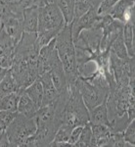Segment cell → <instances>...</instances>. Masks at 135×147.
Segmentation results:
<instances>
[{"label": "cell", "instance_id": "6da1fadb", "mask_svg": "<svg viewBox=\"0 0 135 147\" xmlns=\"http://www.w3.org/2000/svg\"><path fill=\"white\" fill-rule=\"evenodd\" d=\"M36 34L24 32L16 45L11 74L22 90L38 79V52Z\"/></svg>", "mask_w": 135, "mask_h": 147}, {"label": "cell", "instance_id": "7a4b0ae2", "mask_svg": "<svg viewBox=\"0 0 135 147\" xmlns=\"http://www.w3.org/2000/svg\"><path fill=\"white\" fill-rule=\"evenodd\" d=\"M65 19L56 3L38 7V28L36 32L37 46L41 48L49 43L65 28Z\"/></svg>", "mask_w": 135, "mask_h": 147}, {"label": "cell", "instance_id": "3957f363", "mask_svg": "<svg viewBox=\"0 0 135 147\" xmlns=\"http://www.w3.org/2000/svg\"><path fill=\"white\" fill-rule=\"evenodd\" d=\"M55 40L56 50L58 52V56L61 62H62L64 72L66 75V80H67V84L73 85L75 84V80L79 79V74L77 71L75 49L71 24L65 26V28L57 34Z\"/></svg>", "mask_w": 135, "mask_h": 147}, {"label": "cell", "instance_id": "277c9868", "mask_svg": "<svg viewBox=\"0 0 135 147\" xmlns=\"http://www.w3.org/2000/svg\"><path fill=\"white\" fill-rule=\"evenodd\" d=\"M69 96L61 115V125L71 127L85 125L89 123V111L85 106L75 84L68 85Z\"/></svg>", "mask_w": 135, "mask_h": 147}, {"label": "cell", "instance_id": "5b68a950", "mask_svg": "<svg viewBox=\"0 0 135 147\" xmlns=\"http://www.w3.org/2000/svg\"><path fill=\"white\" fill-rule=\"evenodd\" d=\"M36 130L34 118H28L21 113H17L14 120L6 127L7 136L11 147H23L26 142Z\"/></svg>", "mask_w": 135, "mask_h": 147}, {"label": "cell", "instance_id": "8992f818", "mask_svg": "<svg viewBox=\"0 0 135 147\" xmlns=\"http://www.w3.org/2000/svg\"><path fill=\"white\" fill-rule=\"evenodd\" d=\"M110 71L117 86L134 84V57L120 59L110 51Z\"/></svg>", "mask_w": 135, "mask_h": 147}, {"label": "cell", "instance_id": "52a82bcc", "mask_svg": "<svg viewBox=\"0 0 135 147\" xmlns=\"http://www.w3.org/2000/svg\"><path fill=\"white\" fill-rule=\"evenodd\" d=\"M75 84L88 110H91L101 104L103 101H105L110 91L109 87L98 86L96 84H91L82 77H79V79L75 80Z\"/></svg>", "mask_w": 135, "mask_h": 147}, {"label": "cell", "instance_id": "ba28073f", "mask_svg": "<svg viewBox=\"0 0 135 147\" xmlns=\"http://www.w3.org/2000/svg\"><path fill=\"white\" fill-rule=\"evenodd\" d=\"M98 26L102 28V32H103L100 43V50H110L114 40L122 32L124 24L113 19L109 14H106V15H101Z\"/></svg>", "mask_w": 135, "mask_h": 147}, {"label": "cell", "instance_id": "9c48e42d", "mask_svg": "<svg viewBox=\"0 0 135 147\" xmlns=\"http://www.w3.org/2000/svg\"><path fill=\"white\" fill-rule=\"evenodd\" d=\"M58 129L53 123H36V130L25 144V147H44L50 146Z\"/></svg>", "mask_w": 135, "mask_h": 147}, {"label": "cell", "instance_id": "30bf717a", "mask_svg": "<svg viewBox=\"0 0 135 147\" xmlns=\"http://www.w3.org/2000/svg\"><path fill=\"white\" fill-rule=\"evenodd\" d=\"M1 26L0 28L5 32V34L11 37L16 43L20 41L24 34L23 18H19L9 12L1 10Z\"/></svg>", "mask_w": 135, "mask_h": 147}, {"label": "cell", "instance_id": "8fae6325", "mask_svg": "<svg viewBox=\"0 0 135 147\" xmlns=\"http://www.w3.org/2000/svg\"><path fill=\"white\" fill-rule=\"evenodd\" d=\"M100 19L101 15L98 14V8L97 7L90 9L89 11H87L86 13L80 16V17L73 19V21L71 23L73 40L79 36V34L83 30H88V28H94L95 26L98 25Z\"/></svg>", "mask_w": 135, "mask_h": 147}, {"label": "cell", "instance_id": "7c38bea8", "mask_svg": "<svg viewBox=\"0 0 135 147\" xmlns=\"http://www.w3.org/2000/svg\"><path fill=\"white\" fill-rule=\"evenodd\" d=\"M16 43L0 28V67L10 69L14 61Z\"/></svg>", "mask_w": 135, "mask_h": 147}, {"label": "cell", "instance_id": "4fadbf2b", "mask_svg": "<svg viewBox=\"0 0 135 147\" xmlns=\"http://www.w3.org/2000/svg\"><path fill=\"white\" fill-rule=\"evenodd\" d=\"M134 0H118L108 14L113 19L118 20L122 24L134 21Z\"/></svg>", "mask_w": 135, "mask_h": 147}, {"label": "cell", "instance_id": "5bb4252c", "mask_svg": "<svg viewBox=\"0 0 135 147\" xmlns=\"http://www.w3.org/2000/svg\"><path fill=\"white\" fill-rule=\"evenodd\" d=\"M43 87V101H42V106L48 105V104L54 103L57 98L59 97V92L56 89L55 85L52 82L51 76L49 72H46L38 77ZM41 106V107H42Z\"/></svg>", "mask_w": 135, "mask_h": 147}, {"label": "cell", "instance_id": "9a60e30c", "mask_svg": "<svg viewBox=\"0 0 135 147\" xmlns=\"http://www.w3.org/2000/svg\"><path fill=\"white\" fill-rule=\"evenodd\" d=\"M32 5L34 0H0L1 10L9 12L19 18H23L24 11Z\"/></svg>", "mask_w": 135, "mask_h": 147}, {"label": "cell", "instance_id": "2e32d148", "mask_svg": "<svg viewBox=\"0 0 135 147\" xmlns=\"http://www.w3.org/2000/svg\"><path fill=\"white\" fill-rule=\"evenodd\" d=\"M38 28V7L32 5L26 9L23 13L24 32L36 34Z\"/></svg>", "mask_w": 135, "mask_h": 147}, {"label": "cell", "instance_id": "e0dca14e", "mask_svg": "<svg viewBox=\"0 0 135 147\" xmlns=\"http://www.w3.org/2000/svg\"><path fill=\"white\" fill-rule=\"evenodd\" d=\"M89 111V123L96 125H111L110 120L108 117V109L106 100L103 101L98 106L94 107Z\"/></svg>", "mask_w": 135, "mask_h": 147}, {"label": "cell", "instance_id": "ac0fdd59", "mask_svg": "<svg viewBox=\"0 0 135 147\" xmlns=\"http://www.w3.org/2000/svg\"><path fill=\"white\" fill-rule=\"evenodd\" d=\"M38 109L39 108L35 105V103L32 100V98L25 91H23V93L20 96V99H19L18 113L23 114V115L27 116L28 118H34Z\"/></svg>", "mask_w": 135, "mask_h": 147}, {"label": "cell", "instance_id": "d6986e66", "mask_svg": "<svg viewBox=\"0 0 135 147\" xmlns=\"http://www.w3.org/2000/svg\"><path fill=\"white\" fill-rule=\"evenodd\" d=\"M122 38L128 56L134 57V21L124 24L122 30Z\"/></svg>", "mask_w": 135, "mask_h": 147}, {"label": "cell", "instance_id": "ffe728a7", "mask_svg": "<svg viewBox=\"0 0 135 147\" xmlns=\"http://www.w3.org/2000/svg\"><path fill=\"white\" fill-rule=\"evenodd\" d=\"M16 91H23V90L19 87L17 82H16L14 77L12 76L11 71L9 69L8 73L6 74V76L0 82V98Z\"/></svg>", "mask_w": 135, "mask_h": 147}, {"label": "cell", "instance_id": "44dd1931", "mask_svg": "<svg viewBox=\"0 0 135 147\" xmlns=\"http://www.w3.org/2000/svg\"><path fill=\"white\" fill-rule=\"evenodd\" d=\"M24 91L32 98V100L34 102L37 107H41L42 101H43V87L38 79L35 80L30 85H28Z\"/></svg>", "mask_w": 135, "mask_h": 147}, {"label": "cell", "instance_id": "7402d4cb", "mask_svg": "<svg viewBox=\"0 0 135 147\" xmlns=\"http://www.w3.org/2000/svg\"><path fill=\"white\" fill-rule=\"evenodd\" d=\"M24 91V90H23ZM23 91H16L0 98V110L18 112V103Z\"/></svg>", "mask_w": 135, "mask_h": 147}, {"label": "cell", "instance_id": "603a6c76", "mask_svg": "<svg viewBox=\"0 0 135 147\" xmlns=\"http://www.w3.org/2000/svg\"><path fill=\"white\" fill-rule=\"evenodd\" d=\"M56 5L62 12L66 25H69L75 19V0H55Z\"/></svg>", "mask_w": 135, "mask_h": 147}, {"label": "cell", "instance_id": "cb8c5ba5", "mask_svg": "<svg viewBox=\"0 0 135 147\" xmlns=\"http://www.w3.org/2000/svg\"><path fill=\"white\" fill-rule=\"evenodd\" d=\"M101 0H75V18H79L90 9L98 8Z\"/></svg>", "mask_w": 135, "mask_h": 147}, {"label": "cell", "instance_id": "d4e9b609", "mask_svg": "<svg viewBox=\"0 0 135 147\" xmlns=\"http://www.w3.org/2000/svg\"><path fill=\"white\" fill-rule=\"evenodd\" d=\"M110 51L120 59H127L129 57L127 54L126 48H125L124 38H122V32L114 40L112 45H111Z\"/></svg>", "mask_w": 135, "mask_h": 147}, {"label": "cell", "instance_id": "484cf974", "mask_svg": "<svg viewBox=\"0 0 135 147\" xmlns=\"http://www.w3.org/2000/svg\"><path fill=\"white\" fill-rule=\"evenodd\" d=\"M92 140V129L90 123L83 125V129L80 134L79 140L75 142L73 147H91Z\"/></svg>", "mask_w": 135, "mask_h": 147}, {"label": "cell", "instance_id": "4316f807", "mask_svg": "<svg viewBox=\"0 0 135 147\" xmlns=\"http://www.w3.org/2000/svg\"><path fill=\"white\" fill-rule=\"evenodd\" d=\"M72 129L73 127L65 125H61L57 129L55 136H54V139L51 142L50 146H54L56 143H59V142H69V138H70Z\"/></svg>", "mask_w": 135, "mask_h": 147}, {"label": "cell", "instance_id": "83f0119b", "mask_svg": "<svg viewBox=\"0 0 135 147\" xmlns=\"http://www.w3.org/2000/svg\"><path fill=\"white\" fill-rule=\"evenodd\" d=\"M124 140L132 147L135 146V121H131L124 130Z\"/></svg>", "mask_w": 135, "mask_h": 147}, {"label": "cell", "instance_id": "f1b7e54d", "mask_svg": "<svg viewBox=\"0 0 135 147\" xmlns=\"http://www.w3.org/2000/svg\"><path fill=\"white\" fill-rule=\"evenodd\" d=\"M18 112H10L6 110H0V125L6 129V127L10 125V123L14 120Z\"/></svg>", "mask_w": 135, "mask_h": 147}, {"label": "cell", "instance_id": "f546056e", "mask_svg": "<svg viewBox=\"0 0 135 147\" xmlns=\"http://www.w3.org/2000/svg\"><path fill=\"white\" fill-rule=\"evenodd\" d=\"M118 0H101L100 5L98 7V14L99 15H106L110 9L115 5Z\"/></svg>", "mask_w": 135, "mask_h": 147}, {"label": "cell", "instance_id": "4dcf8cb0", "mask_svg": "<svg viewBox=\"0 0 135 147\" xmlns=\"http://www.w3.org/2000/svg\"><path fill=\"white\" fill-rule=\"evenodd\" d=\"M82 129H83V125H77V127H75L71 131V136L70 138H69V143L71 144L73 147L75 144V142L79 140L80 134L82 131Z\"/></svg>", "mask_w": 135, "mask_h": 147}, {"label": "cell", "instance_id": "1f68e13d", "mask_svg": "<svg viewBox=\"0 0 135 147\" xmlns=\"http://www.w3.org/2000/svg\"><path fill=\"white\" fill-rule=\"evenodd\" d=\"M0 147H11V143L8 136H7L6 129L2 130V132L0 134Z\"/></svg>", "mask_w": 135, "mask_h": 147}, {"label": "cell", "instance_id": "d6a6232c", "mask_svg": "<svg viewBox=\"0 0 135 147\" xmlns=\"http://www.w3.org/2000/svg\"><path fill=\"white\" fill-rule=\"evenodd\" d=\"M50 3H55V0H34V5L36 7H42Z\"/></svg>", "mask_w": 135, "mask_h": 147}, {"label": "cell", "instance_id": "836d02e7", "mask_svg": "<svg viewBox=\"0 0 135 147\" xmlns=\"http://www.w3.org/2000/svg\"><path fill=\"white\" fill-rule=\"evenodd\" d=\"M8 71H9V69L0 67V82H1L2 79L6 76V74L8 73Z\"/></svg>", "mask_w": 135, "mask_h": 147}, {"label": "cell", "instance_id": "e575fe53", "mask_svg": "<svg viewBox=\"0 0 135 147\" xmlns=\"http://www.w3.org/2000/svg\"><path fill=\"white\" fill-rule=\"evenodd\" d=\"M54 146H55V147H65V146L73 147L70 143H69V142H59V143H56Z\"/></svg>", "mask_w": 135, "mask_h": 147}, {"label": "cell", "instance_id": "d590c367", "mask_svg": "<svg viewBox=\"0 0 135 147\" xmlns=\"http://www.w3.org/2000/svg\"><path fill=\"white\" fill-rule=\"evenodd\" d=\"M1 17H2V15H1V8H0V26H1Z\"/></svg>", "mask_w": 135, "mask_h": 147}]
</instances>
